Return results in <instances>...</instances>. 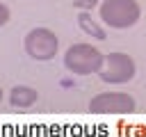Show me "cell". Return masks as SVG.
Returning a JSON list of instances; mask_svg holds the SVG:
<instances>
[{
  "label": "cell",
  "instance_id": "obj_8",
  "mask_svg": "<svg viewBox=\"0 0 146 137\" xmlns=\"http://www.w3.org/2000/svg\"><path fill=\"white\" fill-rule=\"evenodd\" d=\"M7 21H9V7L0 2V27H2V25H7Z\"/></svg>",
  "mask_w": 146,
  "mask_h": 137
},
{
  "label": "cell",
  "instance_id": "obj_2",
  "mask_svg": "<svg viewBox=\"0 0 146 137\" xmlns=\"http://www.w3.org/2000/svg\"><path fill=\"white\" fill-rule=\"evenodd\" d=\"M105 55L91 43H73L64 53V66L73 75H91L103 68Z\"/></svg>",
  "mask_w": 146,
  "mask_h": 137
},
{
  "label": "cell",
  "instance_id": "obj_7",
  "mask_svg": "<svg viewBox=\"0 0 146 137\" xmlns=\"http://www.w3.org/2000/svg\"><path fill=\"white\" fill-rule=\"evenodd\" d=\"M78 25H80V30H82L84 34H89V37H94V39H98V41L107 39V37H105V27H100L87 11H82V14L78 16Z\"/></svg>",
  "mask_w": 146,
  "mask_h": 137
},
{
  "label": "cell",
  "instance_id": "obj_5",
  "mask_svg": "<svg viewBox=\"0 0 146 137\" xmlns=\"http://www.w3.org/2000/svg\"><path fill=\"white\" fill-rule=\"evenodd\" d=\"M89 110L96 114H128L135 110V98L123 91H103L89 100Z\"/></svg>",
  "mask_w": 146,
  "mask_h": 137
},
{
  "label": "cell",
  "instance_id": "obj_1",
  "mask_svg": "<svg viewBox=\"0 0 146 137\" xmlns=\"http://www.w3.org/2000/svg\"><path fill=\"white\" fill-rule=\"evenodd\" d=\"M100 21L112 30H128L141 18V7L137 0H103L98 7Z\"/></svg>",
  "mask_w": 146,
  "mask_h": 137
},
{
  "label": "cell",
  "instance_id": "obj_6",
  "mask_svg": "<svg viewBox=\"0 0 146 137\" xmlns=\"http://www.w3.org/2000/svg\"><path fill=\"white\" fill-rule=\"evenodd\" d=\"M36 100H39V91L27 84H16L9 91V103L14 107H32Z\"/></svg>",
  "mask_w": 146,
  "mask_h": 137
},
{
  "label": "cell",
  "instance_id": "obj_9",
  "mask_svg": "<svg viewBox=\"0 0 146 137\" xmlns=\"http://www.w3.org/2000/svg\"><path fill=\"white\" fill-rule=\"evenodd\" d=\"M0 103H2V87H0Z\"/></svg>",
  "mask_w": 146,
  "mask_h": 137
},
{
  "label": "cell",
  "instance_id": "obj_4",
  "mask_svg": "<svg viewBox=\"0 0 146 137\" xmlns=\"http://www.w3.org/2000/svg\"><path fill=\"white\" fill-rule=\"evenodd\" d=\"M137 75L135 59L128 53H110L105 55L103 68L98 71V78L107 84H125Z\"/></svg>",
  "mask_w": 146,
  "mask_h": 137
},
{
  "label": "cell",
  "instance_id": "obj_3",
  "mask_svg": "<svg viewBox=\"0 0 146 137\" xmlns=\"http://www.w3.org/2000/svg\"><path fill=\"white\" fill-rule=\"evenodd\" d=\"M25 53L36 62H48L59 53V39L48 27H32L23 41Z\"/></svg>",
  "mask_w": 146,
  "mask_h": 137
}]
</instances>
